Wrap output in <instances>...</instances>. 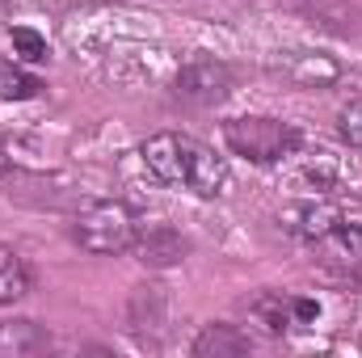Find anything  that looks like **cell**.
I'll return each instance as SVG.
<instances>
[{
    "label": "cell",
    "instance_id": "6da1fadb",
    "mask_svg": "<svg viewBox=\"0 0 362 358\" xmlns=\"http://www.w3.org/2000/svg\"><path fill=\"white\" fill-rule=\"evenodd\" d=\"M139 161L148 169V178L169 185V190H189L198 198H219L228 190V165L223 156H215L206 144L177 135V131H160L139 148Z\"/></svg>",
    "mask_w": 362,
    "mask_h": 358
},
{
    "label": "cell",
    "instance_id": "7a4b0ae2",
    "mask_svg": "<svg viewBox=\"0 0 362 358\" xmlns=\"http://www.w3.org/2000/svg\"><path fill=\"white\" fill-rule=\"evenodd\" d=\"M139 236V219L127 202L118 198H97V202H85L72 219V241L85 249V253H97V258H118V253H131Z\"/></svg>",
    "mask_w": 362,
    "mask_h": 358
},
{
    "label": "cell",
    "instance_id": "3957f363",
    "mask_svg": "<svg viewBox=\"0 0 362 358\" xmlns=\"http://www.w3.org/2000/svg\"><path fill=\"white\" fill-rule=\"evenodd\" d=\"M223 139L236 156H245L253 165H274L299 148V131L282 118H228Z\"/></svg>",
    "mask_w": 362,
    "mask_h": 358
},
{
    "label": "cell",
    "instance_id": "277c9868",
    "mask_svg": "<svg viewBox=\"0 0 362 358\" xmlns=\"http://www.w3.org/2000/svg\"><path fill=\"white\" fill-rule=\"evenodd\" d=\"M278 4L333 38H358L362 34V8L354 0H278Z\"/></svg>",
    "mask_w": 362,
    "mask_h": 358
},
{
    "label": "cell",
    "instance_id": "5b68a950",
    "mask_svg": "<svg viewBox=\"0 0 362 358\" xmlns=\"http://www.w3.org/2000/svg\"><path fill=\"white\" fill-rule=\"evenodd\" d=\"M173 93L189 105H219L232 93V68L219 59H189L173 81Z\"/></svg>",
    "mask_w": 362,
    "mask_h": 358
},
{
    "label": "cell",
    "instance_id": "8992f818",
    "mask_svg": "<svg viewBox=\"0 0 362 358\" xmlns=\"http://www.w3.org/2000/svg\"><path fill=\"white\" fill-rule=\"evenodd\" d=\"M249 312L270 329L274 337H282L286 329H295V325H308L320 308L312 304V299H299V295H282V291H266V295H257L253 304H249Z\"/></svg>",
    "mask_w": 362,
    "mask_h": 358
},
{
    "label": "cell",
    "instance_id": "52a82bcc",
    "mask_svg": "<svg viewBox=\"0 0 362 358\" xmlns=\"http://www.w3.org/2000/svg\"><path fill=\"white\" fill-rule=\"evenodd\" d=\"M131 253H135L148 270H169V266H181V262H185L189 241L181 236L177 228H148V232L135 236Z\"/></svg>",
    "mask_w": 362,
    "mask_h": 358
},
{
    "label": "cell",
    "instance_id": "ba28073f",
    "mask_svg": "<svg viewBox=\"0 0 362 358\" xmlns=\"http://www.w3.org/2000/svg\"><path fill=\"white\" fill-rule=\"evenodd\" d=\"M274 72H278L282 81L299 85V89H325V85H333V81L341 76V68H337L329 55H312V51H291V55H282V59L274 64Z\"/></svg>",
    "mask_w": 362,
    "mask_h": 358
},
{
    "label": "cell",
    "instance_id": "9c48e42d",
    "mask_svg": "<svg viewBox=\"0 0 362 358\" xmlns=\"http://www.w3.org/2000/svg\"><path fill=\"white\" fill-rule=\"evenodd\" d=\"M189 350H194V358H236V354H249L253 342H249V333H240L236 325L215 321V325H206V329L194 337Z\"/></svg>",
    "mask_w": 362,
    "mask_h": 358
},
{
    "label": "cell",
    "instance_id": "30bf717a",
    "mask_svg": "<svg viewBox=\"0 0 362 358\" xmlns=\"http://www.w3.org/2000/svg\"><path fill=\"white\" fill-rule=\"evenodd\" d=\"M341 215L329 207V202H303V207H291V211H282V228L286 232H295V236H303V241H320L333 224H337Z\"/></svg>",
    "mask_w": 362,
    "mask_h": 358
},
{
    "label": "cell",
    "instance_id": "8fae6325",
    "mask_svg": "<svg viewBox=\"0 0 362 358\" xmlns=\"http://www.w3.org/2000/svg\"><path fill=\"white\" fill-rule=\"evenodd\" d=\"M51 350V333L34 321H8L0 325V354L13 358H30V354H47Z\"/></svg>",
    "mask_w": 362,
    "mask_h": 358
},
{
    "label": "cell",
    "instance_id": "7c38bea8",
    "mask_svg": "<svg viewBox=\"0 0 362 358\" xmlns=\"http://www.w3.org/2000/svg\"><path fill=\"white\" fill-rule=\"evenodd\" d=\"M316 249L325 253V262H337V266H358L362 262V228L354 224H346V219H337L320 241H316Z\"/></svg>",
    "mask_w": 362,
    "mask_h": 358
},
{
    "label": "cell",
    "instance_id": "4fadbf2b",
    "mask_svg": "<svg viewBox=\"0 0 362 358\" xmlns=\"http://www.w3.org/2000/svg\"><path fill=\"white\" fill-rule=\"evenodd\" d=\"M30 291V266L21 262V253L0 245V304H17Z\"/></svg>",
    "mask_w": 362,
    "mask_h": 358
},
{
    "label": "cell",
    "instance_id": "5bb4252c",
    "mask_svg": "<svg viewBox=\"0 0 362 358\" xmlns=\"http://www.w3.org/2000/svg\"><path fill=\"white\" fill-rule=\"evenodd\" d=\"M42 89H47V85H42L38 76L21 72V68H13V64L0 68V101H30V97H38Z\"/></svg>",
    "mask_w": 362,
    "mask_h": 358
},
{
    "label": "cell",
    "instance_id": "9a60e30c",
    "mask_svg": "<svg viewBox=\"0 0 362 358\" xmlns=\"http://www.w3.org/2000/svg\"><path fill=\"white\" fill-rule=\"evenodd\" d=\"M13 55H17V59H25V64H47L51 47H47V38H42V34H34L30 25H13Z\"/></svg>",
    "mask_w": 362,
    "mask_h": 358
},
{
    "label": "cell",
    "instance_id": "2e32d148",
    "mask_svg": "<svg viewBox=\"0 0 362 358\" xmlns=\"http://www.w3.org/2000/svg\"><path fill=\"white\" fill-rule=\"evenodd\" d=\"M341 139L362 156V101H354V105L341 110Z\"/></svg>",
    "mask_w": 362,
    "mask_h": 358
},
{
    "label": "cell",
    "instance_id": "e0dca14e",
    "mask_svg": "<svg viewBox=\"0 0 362 358\" xmlns=\"http://www.w3.org/2000/svg\"><path fill=\"white\" fill-rule=\"evenodd\" d=\"M8 169H13V161H8V152H4V144H0V178H4Z\"/></svg>",
    "mask_w": 362,
    "mask_h": 358
},
{
    "label": "cell",
    "instance_id": "ac0fdd59",
    "mask_svg": "<svg viewBox=\"0 0 362 358\" xmlns=\"http://www.w3.org/2000/svg\"><path fill=\"white\" fill-rule=\"evenodd\" d=\"M8 21V0H0V25Z\"/></svg>",
    "mask_w": 362,
    "mask_h": 358
}]
</instances>
